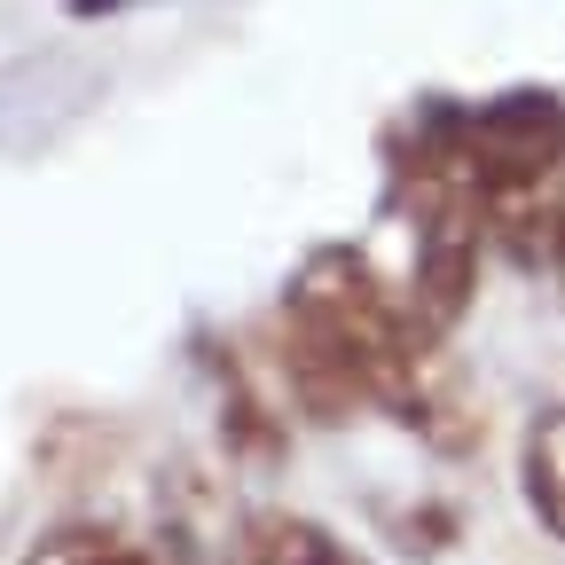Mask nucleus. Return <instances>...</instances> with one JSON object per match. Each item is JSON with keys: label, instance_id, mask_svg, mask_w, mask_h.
I'll return each mask as SVG.
<instances>
[{"label": "nucleus", "instance_id": "f03ea898", "mask_svg": "<svg viewBox=\"0 0 565 565\" xmlns=\"http://www.w3.org/2000/svg\"><path fill=\"white\" fill-rule=\"evenodd\" d=\"M519 487H526V511L542 519V534L565 542V408H542L519 440Z\"/></svg>", "mask_w": 565, "mask_h": 565}, {"label": "nucleus", "instance_id": "f257e3e1", "mask_svg": "<svg viewBox=\"0 0 565 565\" xmlns=\"http://www.w3.org/2000/svg\"><path fill=\"white\" fill-rule=\"evenodd\" d=\"M440 330H424L408 299L385 282L370 252H315L299 259L291 291H282V362H291L299 393L322 416L345 408H385L416 433H440V362H433Z\"/></svg>", "mask_w": 565, "mask_h": 565}, {"label": "nucleus", "instance_id": "7ed1b4c3", "mask_svg": "<svg viewBox=\"0 0 565 565\" xmlns=\"http://www.w3.org/2000/svg\"><path fill=\"white\" fill-rule=\"evenodd\" d=\"M228 565H370L353 557L338 534H322L315 519H252Z\"/></svg>", "mask_w": 565, "mask_h": 565}, {"label": "nucleus", "instance_id": "39448f33", "mask_svg": "<svg viewBox=\"0 0 565 565\" xmlns=\"http://www.w3.org/2000/svg\"><path fill=\"white\" fill-rule=\"evenodd\" d=\"M550 267H557V291H565V212H557V236H550Z\"/></svg>", "mask_w": 565, "mask_h": 565}, {"label": "nucleus", "instance_id": "20e7f679", "mask_svg": "<svg viewBox=\"0 0 565 565\" xmlns=\"http://www.w3.org/2000/svg\"><path fill=\"white\" fill-rule=\"evenodd\" d=\"M24 565H150V557L110 526H55L24 550Z\"/></svg>", "mask_w": 565, "mask_h": 565}]
</instances>
